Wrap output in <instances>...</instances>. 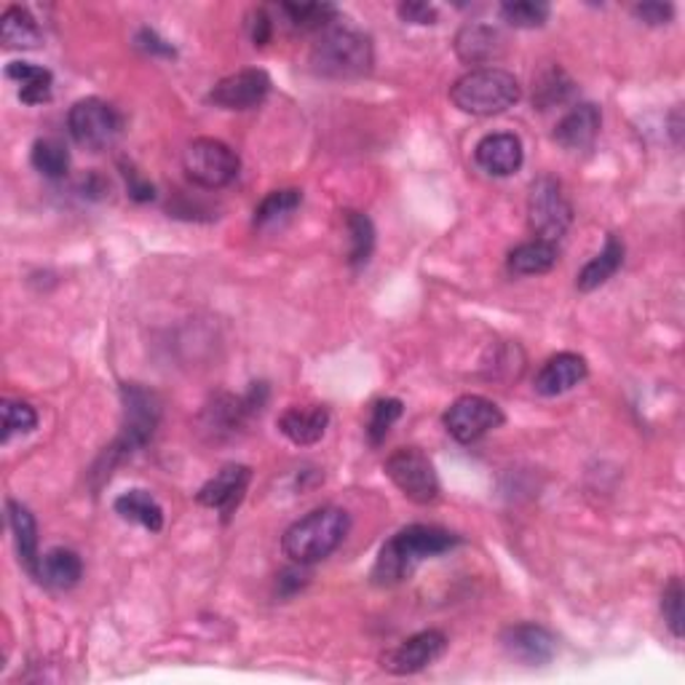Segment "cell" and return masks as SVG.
<instances>
[{"label": "cell", "mask_w": 685, "mask_h": 685, "mask_svg": "<svg viewBox=\"0 0 685 685\" xmlns=\"http://www.w3.org/2000/svg\"><path fill=\"white\" fill-rule=\"evenodd\" d=\"M460 538L456 533L437 528V525H410L401 528L391 542L384 544L373 568V582L378 586H394L410 578L415 565L428 557H439L456 549Z\"/></svg>", "instance_id": "cell-1"}, {"label": "cell", "mask_w": 685, "mask_h": 685, "mask_svg": "<svg viewBox=\"0 0 685 685\" xmlns=\"http://www.w3.org/2000/svg\"><path fill=\"white\" fill-rule=\"evenodd\" d=\"M348 530H351V517L346 509L338 506H319V509L308 512L298 523L289 525L281 546L285 555L295 565H314L332 555L338 546L346 542Z\"/></svg>", "instance_id": "cell-2"}, {"label": "cell", "mask_w": 685, "mask_h": 685, "mask_svg": "<svg viewBox=\"0 0 685 685\" xmlns=\"http://www.w3.org/2000/svg\"><path fill=\"white\" fill-rule=\"evenodd\" d=\"M523 97V86L512 72L479 68L460 76L450 89V100L469 116H498L514 108Z\"/></svg>", "instance_id": "cell-3"}, {"label": "cell", "mask_w": 685, "mask_h": 685, "mask_svg": "<svg viewBox=\"0 0 685 685\" xmlns=\"http://www.w3.org/2000/svg\"><path fill=\"white\" fill-rule=\"evenodd\" d=\"M370 36L351 28L327 30L311 49V70L321 78H359L373 70Z\"/></svg>", "instance_id": "cell-4"}, {"label": "cell", "mask_w": 685, "mask_h": 685, "mask_svg": "<svg viewBox=\"0 0 685 685\" xmlns=\"http://www.w3.org/2000/svg\"><path fill=\"white\" fill-rule=\"evenodd\" d=\"M121 405H123V426L113 445L105 453V474L110 477V469L131 453L142 450L153 439L158 420H161V399L156 391L137 384L121 386Z\"/></svg>", "instance_id": "cell-5"}, {"label": "cell", "mask_w": 685, "mask_h": 685, "mask_svg": "<svg viewBox=\"0 0 685 685\" xmlns=\"http://www.w3.org/2000/svg\"><path fill=\"white\" fill-rule=\"evenodd\" d=\"M182 169H186L188 180L199 188L217 190L230 186L239 177L241 161L230 145L212 140V137H199L182 153Z\"/></svg>", "instance_id": "cell-6"}, {"label": "cell", "mask_w": 685, "mask_h": 685, "mask_svg": "<svg viewBox=\"0 0 685 685\" xmlns=\"http://www.w3.org/2000/svg\"><path fill=\"white\" fill-rule=\"evenodd\" d=\"M68 129L81 148L97 153V150H105L116 142L123 129V118L110 102L100 100V97H86L70 108Z\"/></svg>", "instance_id": "cell-7"}, {"label": "cell", "mask_w": 685, "mask_h": 685, "mask_svg": "<svg viewBox=\"0 0 685 685\" xmlns=\"http://www.w3.org/2000/svg\"><path fill=\"white\" fill-rule=\"evenodd\" d=\"M386 474L399 487L401 496L413 504L428 506L439 498L437 469L418 447H401L394 456H388Z\"/></svg>", "instance_id": "cell-8"}, {"label": "cell", "mask_w": 685, "mask_h": 685, "mask_svg": "<svg viewBox=\"0 0 685 685\" xmlns=\"http://www.w3.org/2000/svg\"><path fill=\"white\" fill-rule=\"evenodd\" d=\"M528 222L536 239L544 241H557L570 228L573 207L563 186L552 177H542V180L533 182L528 196Z\"/></svg>", "instance_id": "cell-9"}, {"label": "cell", "mask_w": 685, "mask_h": 685, "mask_svg": "<svg viewBox=\"0 0 685 685\" xmlns=\"http://www.w3.org/2000/svg\"><path fill=\"white\" fill-rule=\"evenodd\" d=\"M504 413H500L496 401L477 397V394L456 399L445 413L447 434L460 445L479 443L487 434L504 426Z\"/></svg>", "instance_id": "cell-10"}, {"label": "cell", "mask_w": 685, "mask_h": 685, "mask_svg": "<svg viewBox=\"0 0 685 685\" xmlns=\"http://www.w3.org/2000/svg\"><path fill=\"white\" fill-rule=\"evenodd\" d=\"M447 637L439 629H424L401 641L397 648L386 651L380 667L391 675H418L445 656Z\"/></svg>", "instance_id": "cell-11"}, {"label": "cell", "mask_w": 685, "mask_h": 685, "mask_svg": "<svg viewBox=\"0 0 685 685\" xmlns=\"http://www.w3.org/2000/svg\"><path fill=\"white\" fill-rule=\"evenodd\" d=\"M271 76L266 70H239L234 76L222 78L220 83L209 91V102L222 110H252L266 97L271 95Z\"/></svg>", "instance_id": "cell-12"}, {"label": "cell", "mask_w": 685, "mask_h": 685, "mask_svg": "<svg viewBox=\"0 0 685 685\" xmlns=\"http://www.w3.org/2000/svg\"><path fill=\"white\" fill-rule=\"evenodd\" d=\"M506 654L528 667H542L549 664L557 654V637L542 624H514L500 637Z\"/></svg>", "instance_id": "cell-13"}, {"label": "cell", "mask_w": 685, "mask_h": 685, "mask_svg": "<svg viewBox=\"0 0 685 685\" xmlns=\"http://www.w3.org/2000/svg\"><path fill=\"white\" fill-rule=\"evenodd\" d=\"M474 161L477 167L490 177H512L517 175L519 167L525 161L523 142L517 135L509 131H496V135H487L477 142L474 148Z\"/></svg>", "instance_id": "cell-14"}, {"label": "cell", "mask_w": 685, "mask_h": 685, "mask_svg": "<svg viewBox=\"0 0 685 685\" xmlns=\"http://www.w3.org/2000/svg\"><path fill=\"white\" fill-rule=\"evenodd\" d=\"M249 479H252V469H249V466L228 464L201 487L196 498H199L201 506H209V509H217L230 517V514L236 512V506L241 504Z\"/></svg>", "instance_id": "cell-15"}, {"label": "cell", "mask_w": 685, "mask_h": 685, "mask_svg": "<svg viewBox=\"0 0 685 685\" xmlns=\"http://www.w3.org/2000/svg\"><path fill=\"white\" fill-rule=\"evenodd\" d=\"M586 375H589V365H586L582 354L563 351L544 361L536 380H533V388H536V394H542V397H559V394L570 391V388L582 384Z\"/></svg>", "instance_id": "cell-16"}, {"label": "cell", "mask_w": 685, "mask_h": 685, "mask_svg": "<svg viewBox=\"0 0 685 685\" xmlns=\"http://www.w3.org/2000/svg\"><path fill=\"white\" fill-rule=\"evenodd\" d=\"M599 127H603V113H599L597 105L582 102L563 116V121L557 123L555 140L563 145L565 150H584L597 140Z\"/></svg>", "instance_id": "cell-17"}, {"label": "cell", "mask_w": 685, "mask_h": 685, "mask_svg": "<svg viewBox=\"0 0 685 685\" xmlns=\"http://www.w3.org/2000/svg\"><path fill=\"white\" fill-rule=\"evenodd\" d=\"M327 426L329 410L325 405L289 407L279 418V431L295 445H316L327 434Z\"/></svg>", "instance_id": "cell-18"}, {"label": "cell", "mask_w": 685, "mask_h": 685, "mask_svg": "<svg viewBox=\"0 0 685 685\" xmlns=\"http://www.w3.org/2000/svg\"><path fill=\"white\" fill-rule=\"evenodd\" d=\"M83 576V563L78 557V552L64 549V546H54L46 555H41V563H38L36 578L41 584L49 586V589H72Z\"/></svg>", "instance_id": "cell-19"}, {"label": "cell", "mask_w": 685, "mask_h": 685, "mask_svg": "<svg viewBox=\"0 0 685 685\" xmlns=\"http://www.w3.org/2000/svg\"><path fill=\"white\" fill-rule=\"evenodd\" d=\"M559 260V249L555 241H544V239H533L514 247L509 257H506V268L514 276H538V274H549L552 268L557 266Z\"/></svg>", "instance_id": "cell-20"}, {"label": "cell", "mask_w": 685, "mask_h": 685, "mask_svg": "<svg viewBox=\"0 0 685 685\" xmlns=\"http://www.w3.org/2000/svg\"><path fill=\"white\" fill-rule=\"evenodd\" d=\"M622 266H624V241L618 239L616 234H608L605 247L599 249V252L582 268V274L576 276V287L582 289V292H592V289L603 287L608 279H614Z\"/></svg>", "instance_id": "cell-21"}, {"label": "cell", "mask_w": 685, "mask_h": 685, "mask_svg": "<svg viewBox=\"0 0 685 685\" xmlns=\"http://www.w3.org/2000/svg\"><path fill=\"white\" fill-rule=\"evenodd\" d=\"M9 525L11 533H14V544H17V555L19 563L28 568L32 576L38 573V563H41V555H38V525L36 517H32L28 506H22L19 500H9Z\"/></svg>", "instance_id": "cell-22"}, {"label": "cell", "mask_w": 685, "mask_h": 685, "mask_svg": "<svg viewBox=\"0 0 685 685\" xmlns=\"http://www.w3.org/2000/svg\"><path fill=\"white\" fill-rule=\"evenodd\" d=\"M456 54L466 64H485L500 54V36L487 24H466L456 36Z\"/></svg>", "instance_id": "cell-23"}, {"label": "cell", "mask_w": 685, "mask_h": 685, "mask_svg": "<svg viewBox=\"0 0 685 685\" xmlns=\"http://www.w3.org/2000/svg\"><path fill=\"white\" fill-rule=\"evenodd\" d=\"M113 509H116L118 517L129 519V523L142 525V528L150 530V533H158L163 528L161 504H158V500L150 496L148 490H140V487H137V490L121 493V496L116 498Z\"/></svg>", "instance_id": "cell-24"}, {"label": "cell", "mask_w": 685, "mask_h": 685, "mask_svg": "<svg viewBox=\"0 0 685 685\" xmlns=\"http://www.w3.org/2000/svg\"><path fill=\"white\" fill-rule=\"evenodd\" d=\"M6 76L19 83V100L24 105H41L51 100V89H54V76L41 64L32 62H11L6 68Z\"/></svg>", "instance_id": "cell-25"}, {"label": "cell", "mask_w": 685, "mask_h": 685, "mask_svg": "<svg viewBox=\"0 0 685 685\" xmlns=\"http://www.w3.org/2000/svg\"><path fill=\"white\" fill-rule=\"evenodd\" d=\"M0 38H3L6 49H36L41 43V28L28 9L11 6L0 19Z\"/></svg>", "instance_id": "cell-26"}, {"label": "cell", "mask_w": 685, "mask_h": 685, "mask_svg": "<svg viewBox=\"0 0 685 685\" xmlns=\"http://www.w3.org/2000/svg\"><path fill=\"white\" fill-rule=\"evenodd\" d=\"M300 203H302V190L298 188L271 190V193H268L266 199L255 207V226L257 228L276 226V222L287 220V217L292 215Z\"/></svg>", "instance_id": "cell-27"}, {"label": "cell", "mask_w": 685, "mask_h": 685, "mask_svg": "<svg viewBox=\"0 0 685 685\" xmlns=\"http://www.w3.org/2000/svg\"><path fill=\"white\" fill-rule=\"evenodd\" d=\"M343 220H346L348 234H351V252H348V262H351L354 268L367 266V260H370V255L375 249L373 220L365 212H354V209L343 212Z\"/></svg>", "instance_id": "cell-28"}, {"label": "cell", "mask_w": 685, "mask_h": 685, "mask_svg": "<svg viewBox=\"0 0 685 685\" xmlns=\"http://www.w3.org/2000/svg\"><path fill=\"white\" fill-rule=\"evenodd\" d=\"M30 161L36 171H41L49 180H59V177L68 175L70 169V153L62 142L54 137H46V140H36L30 150Z\"/></svg>", "instance_id": "cell-29"}, {"label": "cell", "mask_w": 685, "mask_h": 685, "mask_svg": "<svg viewBox=\"0 0 685 685\" xmlns=\"http://www.w3.org/2000/svg\"><path fill=\"white\" fill-rule=\"evenodd\" d=\"M549 14H552L549 3H542V0H509V3L500 6V17H504V22H509L512 28L519 30L544 28Z\"/></svg>", "instance_id": "cell-30"}, {"label": "cell", "mask_w": 685, "mask_h": 685, "mask_svg": "<svg viewBox=\"0 0 685 685\" xmlns=\"http://www.w3.org/2000/svg\"><path fill=\"white\" fill-rule=\"evenodd\" d=\"M281 11L300 30H321L338 17V6L332 3H285Z\"/></svg>", "instance_id": "cell-31"}, {"label": "cell", "mask_w": 685, "mask_h": 685, "mask_svg": "<svg viewBox=\"0 0 685 685\" xmlns=\"http://www.w3.org/2000/svg\"><path fill=\"white\" fill-rule=\"evenodd\" d=\"M570 95H573V81L565 76L563 70L555 68L538 78L536 97H533V100H536L538 108L546 110V108H555V105H563Z\"/></svg>", "instance_id": "cell-32"}, {"label": "cell", "mask_w": 685, "mask_h": 685, "mask_svg": "<svg viewBox=\"0 0 685 685\" xmlns=\"http://www.w3.org/2000/svg\"><path fill=\"white\" fill-rule=\"evenodd\" d=\"M36 426H38L36 407L28 405V401H14V399L3 401V443H9V439L17 437V434L36 431Z\"/></svg>", "instance_id": "cell-33"}, {"label": "cell", "mask_w": 685, "mask_h": 685, "mask_svg": "<svg viewBox=\"0 0 685 685\" xmlns=\"http://www.w3.org/2000/svg\"><path fill=\"white\" fill-rule=\"evenodd\" d=\"M401 401L399 399H378L370 410V424H367V437L373 445H380L386 439L388 428H391L401 418Z\"/></svg>", "instance_id": "cell-34"}, {"label": "cell", "mask_w": 685, "mask_h": 685, "mask_svg": "<svg viewBox=\"0 0 685 685\" xmlns=\"http://www.w3.org/2000/svg\"><path fill=\"white\" fill-rule=\"evenodd\" d=\"M683 599H685L683 582L681 578H672V582L664 586L662 614H664V622H667L669 632L677 637V641L683 637Z\"/></svg>", "instance_id": "cell-35"}, {"label": "cell", "mask_w": 685, "mask_h": 685, "mask_svg": "<svg viewBox=\"0 0 685 685\" xmlns=\"http://www.w3.org/2000/svg\"><path fill=\"white\" fill-rule=\"evenodd\" d=\"M137 46H140L142 51H148L150 57H177L175 46H171L169 41H163V38L150 28L140 30V36H137Z\"/></svg>", "instance_id": "cell-36"}, {"label": "cell", "mask_w": 685, "mask_h": 685, "mask_svg": "<svg viewBox=\"0 0 685 685\" xmlns=\"http://www.w3.org/2000/svg\"><path fill=\"white\" fill-rule=\"evenodd\" d=\"M399 17L410 24H434L439 14L431 3H415V0H410V3L399 6Z\"/></svg>", "instance_id": "cell-37"}, {"label": "cell", "mask_w": 685, "mask_h": 685, "mask_svg": "<svg viewBox=\"0 0 685 685\" xmlns=\"http://www.w3.org/2000/svg\"><path fill=\"white\" fill-rule=\"evenodd\" d=\"M635 17L645 24H667L675 17V6L669 3H641L635 6Z\"/></svg>", "instance_id": "cell-38"}, {"label": "cell", "mask_w": 685, "mask_h": 685, "mask_svg": "<svg viewBox=\"0 0 685 685\" xmlns=\"http://www.w3.org/2000/svg\"><path fill=\"white\" fill-rule=\"evenodd\" d=\"M123 175H127V186H129L131 199H135V201H153L156 199V188L150 186L148 180H142V177L137 175V171L127 169V171H123Z\"/></svg>", "instance_id": "cell-39"}, {"label": "cell", "mask_w": 685, "mask_h": 685, "mask_svg": "<svg viewBox=\"0 0 685 685\" xmlns=\"http://www.w3.org/2000/svg\"><path fill=\"white\" fill-rule=\"evenodd\" d=\"M249 28H252V41L255 46H266L268 38H271V19H268L266 11H255L252 22H249Z\"/></svg>", "instance_id": "cell-40"}]
</instances>
